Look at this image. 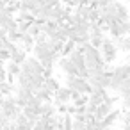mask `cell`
<instances>
[{
  "label": "cell",
  "mask_w": 130,
  "mask_h": 130,
  "mask_svg": "<svg viewBox=\"0 0 130 130\" xmlns=\"http://www.w3.org/2000/svg\"><path fill=\"white\" fill-rule=\"evenodd\" d=\"M0 112H2L7 119H11V121L22 112V107H18L16 102H14V94L4 96V102H2V105H0Z\"/></svg>",
  "instance_id": "obj_1"
},
{
  "label": "cell",
  "mask_w": 130,
  "mask_h": 130,
  "mask_svg": "<svg viewBox=\"0 0 130 130\" xmlns=\"http://www.w3.org/2000/svg\"><path fill=\"white\" fill-rule=\"evenodd\" d=\"M118 46H116V43H114V39H103V43H102V46H100V54H102V59L105 61V62H114L116 61V57H118Z\"/></svg>",
  "instance_id": "obj_2"
},
{
  "label": "cell",
  "mask_w": 130,
  "mask_h": 130,
  "mask_svg": "<svg viewBox=\"0 0 130 130\" xmlns=\"http://www.w3.org/2000/svg\"><path fill=\"white\" fill-rule=\"evenodd\" d=\"M119 118H121L119 110H118V109H112L105 118H102V119L96 121V128H110V126H116Z\"/></svg>",
  "instance_id": "obj_3"
},
{
  "label": "cell",
  "mask_w": 130,
  "mask_h": 130,
  "mask_svg": "<svg viewBox=\"0 0 130 130\" xmlns=\"http://www.w3.org/2000/svg\"><path fill=\"white\" fill-rule=\"evenodd\" d=\"M54 105L57 103H70L71 102V87L68 86H59L55 91H54Z\"/></svg>",
  "instance_id": "obj_4"
},
{
  "label": "cell",
  "mask_w": 130,
  "mask_h": 130,
  "mask_svg": "<svg viewBox=\"0 0 130 130\" xmlns=\"http://www.w3.org/2000/svg\"><path fill=\"white\" fill-rule=\"evenodd\" d=\"M34 93L29 89V87H22V86H14V102L18 107H25L27 105V100L32 96Z\"/></svg>",
  "instance_id": "obj_5"
},
{
  "label": "cell",
  "mask_w": 130,
  "mask_h": 130,
  "mask_svg": "<svg viewBox=\"0 0 130 130\" xmlns=\"http://www.w3.org/2000/svg\"><path fill=\"white\" fill-rule=\"evenodd\" d=\"M57 64L62 70V73H66V75H78V68L71 62V59L68 55H61L57 59Z\"/></svg>",
  "instance_id": "obj_6"
},
{
  "label": "cell",
  "mask_w": 130,
  "mask_h": 130,
  "mask_svg": "<svg viewBox=\"0 0 130 130\" xmlns=\"http://www.w3.org/2000/svg\"><path fill=\"white\" fill-rule=\"evenodd\" d=\"M68 57L71 59V62L78 68V71H82V70H86V57H84V54L75 46L70 54H68Z\"/></svg>",
  "instance_id": "obj_7"
},
{
  "label": "cell",
  "mask_w": 130,
  "mask_h": 130,
  "mask_svg": "<svg viewBox=\"0 0 130 130\" xmlns=\"http://www.w3.org/2000/svg\"><path fill=\"white\" fill-rule=\"evenodd\" d=\"M70 87L71 89H77L78 93H82V94H89V82H87V78H82V77H75L73 78V82L70 84Z\"/></svg>",
  "instance_id": "obj_8"
},
{
  "label": "cell",
  "mask_w": 130,
  "mask_h": 130,
  "mask_svg": "<svg viewBox=\"0 0 130 130\" xmlns=\"http://www.w3.org/2000/svg\"><path fill=\"white\" fill-rule=\"evenodd\" d=\"M6 71H7V80H9V82H14L16 75L22 71V66H20V64H16L14 61L7 59V61H6Z\"/></svg>",
  "instance_id": "obj_9"
},
{
  "label": "cell",
  "mask_w": 130,
  "mask_h": 130,
  "mask_svg": "<svg viewBox=\"0 0 130 130\" xmlns=\"http://www.w3.org/2000/svg\"><path fill=\"white\" fill-rule=\"evenodd\" d=\"M112 107H114L112 103H109V102H102L100 105H96V110H94L93 116H94L96 119H102V118H105V116L112 110Z\"/></svg>",
  "instance_id": "obj_10"
},
{
  "label": "cell",
  "mask_w": 130,
  "mask_h": 130,
  "mask_svg": "<svg viewBox=\"0 0 130 130\" xmlns=\"http://www.w3.org/2000/svg\"><path fill=\"white\" fill-rule=\"evenodd\" d=\"M114 43H116V46H118L119 52H126V54L130 52V34H125V36L116 38Z\"/></svg>",
  "instance_id": "obj_11"
},
{
  "label": "cell",
  "mask_w": 130,
  "mask_h": 130,
  "mask_svg": "<svg viewBox=\"0 0 130 130\" xmlns=\"http://www.w3.org/2000/svg\"><path fill=\"white\" fill-rule=\"evenodd\" d=\"M34 94H36L41 102H52V98H54V93H52L48 87H45V86L38 87V89L34 91Z\"/></svg>",
  "instance_id": "obj_12"
},
{
  "label": "cell",
  "mask_w": 130,
  "mask_h": 130,
  "mask_svg": "<svg viewBox=\"0 0 130 130\" xmlns=\"http://www.w3.org/2000/svg\"><path fill=\"white\" fill-rule=\"evenodd\" d=\"M18 45H22V48H23L25 52H30L32 46H34V36H30L29 32H23V34H22V39H20Z\"/></svg>",
  "instance_id": "obj_13"
},
{
  "label": "cell",
  "mask_w": 130,
  "mask_h": 130,
  "mask_svg": "<svg viewBox=\"0 0 130 130\" xmlns=\"http://www.w3.org/2000/svg\"><path fill=\"white\" fill-rule=\"evenodd\" d=\"M57 112V109H55V105L52 103V102H43L41 103V107H39V116H52V114H55Z\"/></svg>",
  "instance_id": "obj_14"
},
{
  "label": "cell",
  "mask_w": 130,
  "mask_h": 130,
  "mask_svg": "<svg viewBox=\"0 0 130 130\" xmlns=\"http://www.w3.org/2000/svg\"><path fill=\"white\" fill-rule=\"evenodd\" d=\"M9 59H11V61H14L16 64H22V62L27 59V52H25L23 48H18L16 52H13V54H11V57H9Z\"/></svg>",
  "instance_id": "obj_15"
},
{
  "label": "cell",
  "mask_w": 130,
  "mask_h": 130,
  "mask_svg": "<svg viewBox=\"0 0 130 130\" xmlns=\"http://www.w3.org/2000/svg\"><path fill=\"white\" fill-rule=\"evenodd\" d=\"M22 112L30 119V121H38V118H39V112L36 110V109H32V107H29V105H25V107H22Z\"/></svg>",
  "instance_id": "obj_16"
},
{
  "label": "cell",
  "mask_w": 130,
  "mask_h": 130,
  "mask_svg": "<svg viewBox=\"0 0 130 130\" xmlns=\"http://www.w3.org/2000/svg\"><path fill=\"white\" fill-rule=\"evenodd\" d=\"M43 86H45V87H48V89L54 93L61 84H59V80H57V78H54V77L50 75V77H45V84H43Z\"/></svg>",
  "instance_id": "obj_17"
},
{
  "label": "cell",
  "mask_w": 130,
  "mask_h": 130,
  "mask_svg": "<svg viewBox=\"0 0 130 130\" xmlns=\"http://www.w3.org/2000/svg\"><path fill=\"white\" fill-rule=\"evenodd\" d=\"M16 22H34V14L30 11H18V16H16Z\"/></svg>",
  "instance_id": "obj_18"
},
{
  "label": "cell",
  "mask_w": 130,
  "mask_h": 130,
  "mask_svg": "<svg viewBox=\"0 0 130 130\" xmlns=\"http://www.w3.org/2000/svg\"><path fill=\"white\" fill-rule=\"evenodd\" d=\"M77 45H75V41H71V39H66L64 43H62V48H61V55H68L73 48H75Z\"/></svg>",
  "instance_id": "obj_19"
},
{
  "label": "cell",
  "mask_w": 130,
  "mask_h": 130,
  "mask_svg": "<svg viewBox=\"0 0 130 130\" xmlns=\"http://www.w3.org/2000/svg\"><path fill=\"white\" fill-rule=\"evenodd\" d=\"M71 130H86V121L78 119V118H73L71 121Z\"/></svg>",
  "instance_id": "obj_20"
},
{
  "label": "cell",
  "mask_w": 130,
  "mask_h": 130,
  "mask_svg": "<svg viewBox=\"0 0 130 130\" xmlns=\"http://www.w3.org/2000/svg\"><path fill=\"white\" fill-rule=\"evenodd\" d=\"M103 39H105V36H91V38H89V43H91L93 46L100 48L102 43H103Z\"/></svg>",
  "instance_id": "obj_21"
},
{
  "label": "cell",
  "mask_w": 130,
  "mask_h": 130,
  "mask_svg": "<svg viewBox=\"0 0 130 130\" xmlns=\"http://www.w3.org/2000/svg\"><path fill=\"white\" fill-rule=\"evenodd\" d=\"M119 30H121L123 36H125V34H130V20H126V22H119Z\"/></svg>",
  "instance_id": "obj_22"
},
{
  "label": "cell",
  "mask_w": 130,
  "mask_h": 130,
  "mask_svg": "<svg viewBox=\"0 0 130 130\" xmlns=\"http://www.w3.org/2000/svg\"><path fill=\"white\" fill-rule=\"evenodd\" d=\"M87 102H89V94H80L78 98H75V100H73V103H75V105H86Z\"/></svg>",
  "instance_id": "obj_23"
},
{
  "label": "cell",
  "mask_w": 130,
  "mask_h": 130,
  "mask_svg": "<svg viewBox=\"0 0 130 130\" xmlns=\"http://www.w3.org/2000/svg\"><path fill=\"white\" fill-rule=\"evenodd\" d=\"M11 57V54L6 50V48H0V64H6V61Z\"/></svg>",
  "instance_id": "obj_24"
},
{
  "label": "cell",
  "mask_w": 130,
  "mask_h": 130,
  "mask_svg": "<svg viewBox=\"0 0 130 130\" xmlns=\"http://www.w3.org/2000/svg\"><path fill=\"white\" fill-rule=\"evenodd\" d=\"M123 89H130V75L125 77V78L121 80V84H119V91H123ZM119 91H118V93H119Z\"/></svg>",
  "instance_id": "obj_25"
},
{
  "label": "cell",
  "mask_w": 130,
  "mask_h": 130,
  "mask_svg": "<svg viewBox=\"0 0 130 130\" xmlns=\"http://www.w3.org/2000/svg\"><path fill=\"white\" fill-rule=\"evenodd\" d=\"M4 80H7V71H6L4 64H0V82H4Z\"/></svg>",
  "instance_id": "obj_26"
},
{
  "label": "cell",
  "mask_w": 130,
  "mask_h": 130,
  "mask_svg": "<svg viewBox=\"0 0 130 130\" xmlns=\"http://www.w3.org/2000/svg\"><path fill=\"white\" fill-rule=\"evenodd\" d=\"M29 29V22H18V30L20 32H27Z\"/></svg>",
  "instance_id": "obj_27"
},
{
  "label": "cell",
  "mask_w": 130,
  "mask_h": 130,
  "mask_svg": "<svg viewBox=\"0 0 130 130\" xmlns=\"http://www.w3.org/2000/svg\"><path fill=\"white\" fill-rule=\"evenodd\" d=\"M0 39H2V41L7 39V30H6L4 27H0Z\"/></svg>",
  "instance_id": "obj_28"
},
{
  "label": "cell",
  "mask_w": 130,
  "mask_h": 130,
  "mask_svg": "<svg viewBox=\"0 0 130 130\" xmlns=\"http://www.w3.org/2000/svg\"><path fill=\"white\" fill-rule=\"evenodd\" d=\"M109 2H112V0H98V7H103V6H107Z\"/></svg>",
  "instance_id": "obj_29"
},
{
  "label": "cell",
  "mask_w": 130,
  "mask_h": 130,
  "mask_svg": "<svg viewBox=\"0 0 130 130\" xmlns=\"http://www.w3.org/2000/svg\"><path fill=\"white\" fill-rule=\"evenodd\" d=\"M7 2H9V0H0V9L6 7V6H7Z\"/></svg>",
  "instance_id": "obj_30"
},
{
  "label": "cell",
  "mask_w": 130,
  "mask_h": 130,
  "mask_svg": "<svg viewBox=\"0 0 130 130\" xmlns=\"http://www.w3.org/2000/svg\"><path fill=\"white\" fill-rule=\"evenodd\" d=\"M125 70H126V73L130 75V62H126V64H125Z\"/></svg>",
  "instance_id": "obj_31"
}]
</instances>
